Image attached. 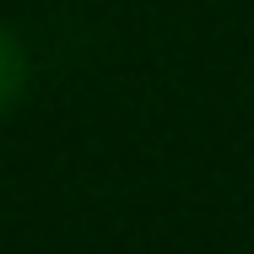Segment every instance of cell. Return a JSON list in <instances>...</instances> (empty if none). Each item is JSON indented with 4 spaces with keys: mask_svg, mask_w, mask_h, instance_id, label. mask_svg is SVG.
I'll list each match as a JSON object with an SVG mask.
<instances>
[{
    "mask_svg": "<svg viewBox=\"0 0 254 254\" xmlns=\"http://www.w3.org/2000/svg\"><path fill=\"white\" fill-rule=\"evenodd\" d=\"M22 87H27V60H22L11 33H0V114L22 98Z\"/></svg>",
    "mask_w": 254,
    "mask_h": 254,
    "instance_id": "1",
    "label": "cell"
}]
</instances>
